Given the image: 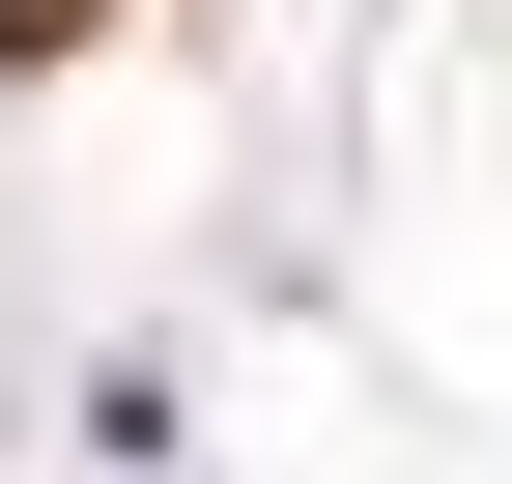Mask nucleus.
<instances>
[{
    "label": "nucleus",
    "mask_w": 512,
    "mask_h": 484,
    "mask_svg": "<svg viewBox=\"0 0 512 484\" xmlns=\"http://www.w3.org/2000/svg\"><path fill=\"white\" fill-rule=\"evenodd\" d=\"M57 29H114V0H0V57H57Z\"/></svg>",
    "instance_id": "obj_1"
}]
</instances>
